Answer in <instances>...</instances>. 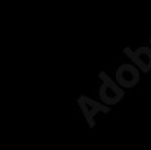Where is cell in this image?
Here are the masks:
<instances>
[{
  "label": "cell",
  "instance_id": "6da1fadb",
  "mask_svg": "<svg viewBox=\"0 0 151 150\" xmlns=\"http://www.w3.org/2000/svg\"><path fill=\"white\" fill-rule=\"evenodd\" d=\"M100 79L103 80V85H101V88H100V99L107 105L119 102V99L122 97L124 91L107 76L106 73H100Z\"/></svg>",
  "mask_w": 151,
  "mask_h": 150
},
{
  "label": "cell",
  "instance_id": "7a4b0ae2",
  "mask_svg": "<svg viewBox=\"0 0 151 150\" xmlns=\"http://www.w3.org/2000/svg\"><path fill=\"white\" fill-rule=\"evenodd\" d=\"M116 80L124 88H132L139 80V70L132 64H124L116 71Z\"/></svg>",
  "mask_w": 151,
  "mask_h": 150
},
{
  "label": "cell",
  "instance_id": "3957f363",
  "mask_svg": "<svg viewBox=\"0 0 151 150\" xmlns=\"http://www.w3.org/2000/svg\"><path fill=\"white\" fill-rule=\"evenodd\" d=\"M124 53L130 56L132 61L134 62V64L139 67L144 73L150 71L151 70V49H147V47H141L137 49L136 52H132L130 49H125Z\"/></svg>",
  "mask_w": 151,
  "mask_h": 150
},
{
  "label": "cell",
  "instance_id": "277c9868",
  "mask_svg": "<svg viewBox=\"0 0 151 150\" xmlns=\"http://www.w3.org/2000/svg\"><path fill=\"white\" fill-rule=\"evenodd\" d=\"M79 103H80V106H82V109H83V112H85L88 121H91V124H92V117H94V114H95L97 111H103V112H107V111H109L106 106L98 105V103L92 102V100L86 99V97H80V99H79Z\"/></svg>",
  "mask_w": 151,
  "mask_h": 150
}]
</instances>
